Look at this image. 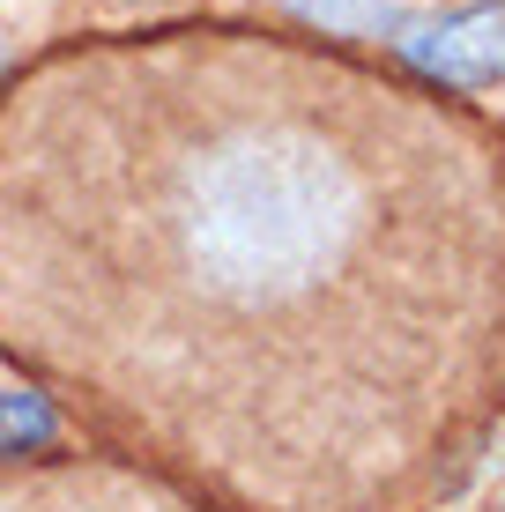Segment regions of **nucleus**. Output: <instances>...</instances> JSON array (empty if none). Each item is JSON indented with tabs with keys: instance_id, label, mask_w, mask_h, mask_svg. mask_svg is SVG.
Masks as SVG:
<instances>
[{
	"instance_id": "f257e3e1",
	"label": "nucleus",
	"mask_w": 505,
	"mask_h": 512,
	"mask_svg": "<svg viewBox=\"0 0 505 512\" xmlns=\"http://www.w3.org/2000/svg\"><path fill=\"white\" fill-rule=\"evenodd\" d=\"M0 364L208 512H446L505 431V119L327 30H90L0 82Z\"/></svg>"
},
{
	"instance_id": "7ed1b4c3",
	"label": "nucleus",
	"mask_w": 505,
	"mask_h": 512,
	"mask_svg": "<svg viewBox=\"0 0 505 512\" xmlns=\"http://www.w3.org/2000/svg\"><path fill=\"white\" fill-rule=\"evenodd\" d=\"M505 75V8H468L461 23H446L439 38V82L476 90V82Z\"/></svg>"
},
{
	"instance_id": "f03ea898",
	"label": "nucleus",
	"mask_w": 505,
	"mask_h": 512,
	"mask_svg": "<svg viewBox=\"0 0 505 512\" xmlns=\"http://www.w3.org/2000/svg\"><path fill=\"white\" fill-rule=\"evenodd\" d=\"M0 512H208L156 468L67 431L38 394H0Z\"/></svg>"
}]
</instances>
